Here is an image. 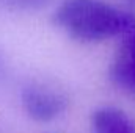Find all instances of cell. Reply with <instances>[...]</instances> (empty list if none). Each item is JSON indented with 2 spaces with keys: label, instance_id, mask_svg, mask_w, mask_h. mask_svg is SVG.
<instances>
[{
  "label": "cell",
  "instance_id": "cell-5",
  "mask_svg": "<svg viewBox=\"0 0 135 133\" xmlns=\"http://www.w3.org/2000/svg\"><path fill=\"white\" fill-rule=\"evenodd\" d=\"M47 3L49 0H0V9H5V11L38 9Z\"/></svg>",
  "mask_w": 135,
  "mask_h": 133
},
{
  "label": "cell",
  "instance_id": "cell-4",
  "mask_svg": "<svg viewBox=\"0 0 135 133\" xmlns=\"http://www.w3.org/2000/svg\"><path fill=\"white\" fill-rule=\"evenodd\" d=\"M115 83L135 94V52L119 49V53L112 67Z\"/></svg>",
  "mask_w": 135,
  "mask_h": 133
},
{
  "label": "cell",
  "instance_id": "cell-1",
  "mask_svg": "<svg viewBox=\"0 0 135 133\" xmlns=\"http://www.w3.org/2000/svg\"><path fill=\"white\" fill-rule=\"evenodd\" d=\"M54 22L79 41H104L132 33L135 17L104 0H63Z\"/></svg>",
  "mask_w": 135,
  "mask_h": 133
},
{
  "label": "cell",
  "instance_id": "cell-3",
  "mask_svg": "<svg viewBox=\"0 0 135 133\" xmlns=\"http://www.w3.org/2000/svg\"><path fill=\"white\" fill-rule=\"evenodd\" d=\"M94 133H135V121L124 111L105 106L93 113L91 117Z\"/></svg>",
  "mask_w": 135,
  "mask_h": 133
},
{
  "label": "cell",
  "instance_id": "cell-2",
  "mask_svg": "<svg viewBox=\"0 0 135 133\" xmlns=\"http://www.w3.org/2000/svg\"><path fill=\"white\" fill-rule=\"evenodd\" d=\"M22 106L32 119L49 122L68 108V97L46 85H30L22 91Z\"/></svg>",
  "mask_w": 135,
  "mask_h": 133
},
{
  "label": "cell",
  "instance_id": "cell-7",
  "mask_svg": "<svg viewBox=\"0 0 135 133\" xmlns=\"http://www.w3.org/2000/svg\"><path fill=\"white\" fill-rule=\"evenodd\" d=\"M127 2H131V3H132V5H135V0H127Z\"/></svg>",
  "mask_w": 135,
  "mask_h": 133
},
{
  "label": "cell",
  "instance_id": "cell-6",
  "mask_svg": "<svg viewBox=\"0 0 135 133\" xmlns=\"http://www.w3.org/2000/svg\"><path fill=\"white\" fill-rule=\"evenodd\" d=\"M123 50H129V52H135V30L129 34V38L124 41V44L121 45Z\"/></svg>",
  "mask_w": 135,
  "mask_h": 133
}]
</instances>
